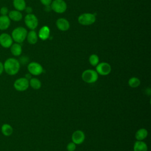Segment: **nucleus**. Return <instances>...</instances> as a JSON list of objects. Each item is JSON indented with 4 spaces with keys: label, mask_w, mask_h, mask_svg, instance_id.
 <instances>
[{
    "label": "nucleus",
    "mask_w": 151,
    "mask_h": 151,
    "mask_svg": "<svg viewBox=\"0 0 151 151\" xmlns=\"http://www.w3.org/2000/svg\"><path fill=\"white\" fill-rule=\"evenodd\" d=\"M3 65L4 71L9 76L16 75L19 72L21 67L19 61L13 57L7 58Z\"/></svg>",
    "instance_id": "1"
},
{
    "label": "nucleus",
    "mask_w": 151,
    "mask_h": 151,
    "mask_svg": "<svg viewBox=\"0 0 151 151\" xmlns=\"http://www.w3.org/2000/svg\"><path fill=\"white\" fill-rule=\"evenodd\" d=\"M28 31L23 27H18L14 28L11 32V37L15 42L21 44L23 42L27 37Z\"/></svg>",
    "instance_id": "2"
},
{
    "label": "nucleus",
    "mask_w": 151,
    "mask_h": 151,
    "mask_svg": "<svg viewBox=\"0 0 151 151\" xmlns=\"http://www.w3.org/2000/svg\"><path fill=\"white\" fill-rule=\"evenodd\" d=\"M82 80L87 83L92 84L96 83L99 78V74L96 70L87 69L84 70L81 74Z\"/></svg>",
    "instance_id": "3"
},
{
    "label": "nucleus",
    "mask_w": 151,
    "mask_h": 151,
    "mask_svg": "<svg viewBox=\"0 0 151 151\" xmlns=\"http://www.w3.org/2000/svg\"><path fill=\"white\" fill-rule=\"evenodd\" d=\"M96 18L94 14L91 13H83L80 15L78 17V22L80 25L84 26H88L92 25L96 22Z\"/></svg>",
    "instance_id": "4"
},
{
    "label": "nucleus",
    "mask_w": 151,
    "mask_h": 151,
    "mask_svg": "<svg viewBox=\"0 0 151 151\" xmlns=\"http://www.w3.org/2000/svg\"><path fill=\"white\" fill-rule=\"evenodd\" d=\"M14 88L18 91H24L29 87V80L24 77H20L15 80L13 84Z\"/></svg>",
    "instance_id": "5"
},
{
    "label": "nucleus",
    "mask_w": 151,
    "mask_h": 151,
    "mask_svg": "<svg viewBox=\"0 0 151 151\" xmlns=\"http://www.w3.org/2000/svg\"><path fill=\"white\" fill-rule=\"evenodd\" d=\"M50 5L51 9L58 14L64 13L67 8V5L64 0H53Z\"/></svg>",
    "instance_id": "6"
},
{
    "label": "nucleus",
    "mask_w": 151,
    "mask_h": 151,
    "mask_svg": "<svg viewBox=\"0 0 151 151\" xmlns=\"http://www.w3.org/2000/svg\"><path fill=\"white\" fill-rule=\"evenodd\" d=\"M24 22L27 27L31 30H34L38 25V18L33 14H27L24 17Z\"/></svg>",
    "instance_id": "7"
},
{
    "label": "nucleus",
    "mask_w": 151,
    "mask_h": 151,
    "mask_svg": "<svg viewBox=\"0 0 151 151\" xmlns=\"http://www.w3.org/2000/svg\"><path fill=\"white\" fill-rule=\"evenodd\" d=\"M27 70L32 76H40L43 73V67L38 63L32 61L29 63L27 65Z\"/></svg>",
    "instance_id": "8"
},
{
    "label": "nucleus",
    "mask_w": 151,
    "mask_h": 151,
    "mask_svg": "<svg viewBox=\"0 0 151 151\" xmlns=\"http://www.w3.org/2000/svg\"><path fill=\"white\" fill-rule=\"evenodd\" d=\"M111 70V65L106 62L99 63L96 66V71L99 75L107 76L109 75Z\"/></svg>",
    "instance_id": "9"
},
{
    "label": "nucleus",
    "mask_w": 151,
    "mask_h": 151,
    "mask_svg": "<svg viewBox=\"0 0 151 151\" xmlns=\"http://www.w3.org/2000/svg\"><path fill=\"white\" fill-rule=\"evenodd\" d=\"M13 40L11 35L4 32L0 34V45L4 48H9L13 44Z\"/></svg>",
    "instance_id": "10"
},
{
    "label": "nucleus",
    "mask_w": 151,
    "mask_h": 151,
    "mask_svg": "<svg viewBox=\"0 0 151 151\" xmlns=\"http://www.w3.org/2000/svg\"><path fill=\"white\" fill-rule=\"evenodd\" d=\"M85 137L84 133L80 130L74 131L71 136L72 142L76 145H80L83 143L85 140Z\"/></svg>",
    "instance_id": "11"
},
{
    "label": "nucleus",
    "mask_w": 151,
    "mask_h": 151,
    "mask_svg": "<svg viewBox=\"0 0 151 151\" xmlns=\"http://www.w3.org/2000/svg\"><path fill=\"white\" fill-rule=\"evenodd\" d=\"M56 26L57 28L61 31H66L69 29L70 24L69 21L64 18H60L56 21Z\"/></svg>",
    "instance_id": "12"
},
{
    "label": "nucleus",
    "mask_w": 151,
    "mask_h": 151,
    "mask_svg": "<svg viewBox=\"0 0 151 151\" xmlns=\"http://www.w3.org/2000/svg\"><path fill=\"white\" fill-rule=\"evenodd\" d=\"M50 28L46 25L42 27L40 29L38 33V38L42 41H45L47 39H48V38L50 37Z\"/></svg>",
    "instance_id": "13"
},
{
    "label": "nucleus",
    "mask_w": 151,
    "mask_h": 151,
    "mask_svg": "<svg viewBox=\"0 0 151 151\" xmlns=\"http://www.w3.org/2000/svg\"><path fill=\"white\" fill-rule=\"evenodd\" d=\"M11 24V19L8 15L0 16V30L4 31L7 29Z\"/></svg>",
    "instance_id": "14"
},
{
    "label": "nucleus",
    "mask_w": 151,
    "mask_h": 151,
    "mask_svg": "<svg viewBox=\"0 0 151 151\" xmlns=\"http://www.w3.org/2000/svg\"><path fill=\"white\" fill-rule=\"evenodd\" d=\"M8 16L11 19V21L12 20L15 22L20 21L22 19V14L21 12V11H19L16 9L9 11Z\"/></svg>",
    "instance_id": "15"
},
{
    "label": "nucleus",
    "mask_w": 151,
    "mask_h": 151,
    "mask_svg": "<svg viewBox=\"0 0 151 151\" xmlns=\"http://www.w3.org/2000/svg\"><path fill=\"white\" fill-rule=\"evenodd\" d=\"M10 51L11 53L15 57H18L21 55L22 52V46L20 44L15 42L13 43L10 47Z\"/></svg>",
    "instance_id": "16"
},
{
    "label": "nucleus",
    "mask_w": 151,
    "mask_h": 151,
    "mask_svg": "<svg viewBox=\"0 0 151 151\" xmlns=\"http://www.w3.org/2000/svg\"><path fill=\"white\" fill-rule=\"evenodd\" d=\"M26 39L29 44L32 45L35 44L38 40V34L34 30H31L27 33Z\"/></svg>",
    "instance_id": "17"
},
{
    "label": "nucleus",
    "mask_w": 151,
    "mask_h": 151,
    "mask_svg": "<svg viewBox=\"0 0 151 151\" xmlns=\"http://www.w3.org/2000/svg\"><path fill=\"white\" fill-rule=\"evenodd\" d=\"M1 131L4 136L8 137L12 134L14 129L11 124L8 123H4L1 127Z\"/></svg>",
    "instance_id": "18"
},
{
    "label": "nucleus",
    "mask_w": 151,
    "mask_h": 151,
    "mask_svg": "<svg viewBox=\"0 0 151 151\" xmlns=\"http://www.w3.org/2000/svg\"><path fill=\"white\" fill-rule=\"evenodd\" d=\"M147 144L143 140H136L133 145V151H147Z\"/></svg>",
    "instance_id": "19"
},
{
    "label": "nucleus",
    "mask_w": 151,
    "mask_h": 151,
    "mask_svg": "<svg viewBox=\"0 0 151 151\" xmlns=\"http://www.w3.org/2000/svg\"><path fill=\"white\" fill-rule=\"evenodd\" d=\"M148 135L147 130L145 128L139 129L135 133V138L137 140H143Z\"/></svg>",
    "instance_id": "20"
},
{
    "label": "nucleus",
    "mask_w": 151,
    "mask_h": 151,
    "mask_svg": "<svg viewBox=\"0 0 151 151\" xmlns=\"http://www.w3.org/2000/svg\"><path fill=\"white\" fill-rule=\"evenodd\" d=\"M12 4L14 8L19 11H24L26 7L25 0H13Z\"/></svg>",
    "instance_id": "21"
},
{
    "label": "nucleus",
    "mask_w": 151,
    "mask_h": 151,
    "mask_svg": "<svg viewBox=\"0 0 151 151\" xmlns=\"http://www.w3.org/2000/svg\"><path fill=\"white\" fill-rule=\"evenodd\" d=\"M29 84L34 90H38L41 87V82L39 79L35 77H32L29 80Z\"/></svg>",
    "instance_id": "22"
},
{
    "label": "nucleus",
    "mask_w": 151,
    "mask_h": 151,
    "mask_svg": "<svg viewBox=\"0 0 151 151\" xmlns=\"http://www.w3.org/2000/svg\"><path fill=\"white\" fill-rule=\"evenodd\" d=\"M128 84L132 88H137L140 84V80L136 77H132L129 79Z\"/></svg>",
    "instance_id": "23"
},
{
    "label": "nucleus",
    "mask_w": 151,
    "mask_h": 151,
    "mask_svg": "<svg viewBox=\"0 0 151 151\" xmlns=\"http://www.w3.org/2000/svg\"><path fill=\"white\" fill-rule=\"evenodd\" d=\"M88 61L92 66L96 67L99 63V57L97 54H91L89 57Z\"/></svg>",
    "instance_id": "24"
},
{
    "label": "nucleus",
    "mask_w": 151,
    "mask_h": 151,
    "mask_svg": "<svg viewBox=\"0 0 151 151\" xmlns=\"http://www.w3.org/2000/svg\"><path fill=\"white\" fill-rule=\"evenodd\" d=\"M76 149V145L73 142H70L67 145V150L68 151H74Z\"/></svg>",
    "instance_id": "25"
},
{
    "label": "nucleus",
    "mask_w": 151,
    "mask_h": 151,
    "mask_svg": "<svg viewBox=\"0 0 151 151\" xmlns=\"http://www.w3.org/2000/svg\"><path fill=\"white\" fill-rule=\"evenodd\" d=\"M9 12L8 8L6 6H2L0 9L1 15H8Z\"/></svg>",
    "instance_id": "26"
},
{
    "label": "nucleus",
    "mask_w": 151,
    "mask_h": 151,
    "mask_svg": "<svg viewBox=\"0 0 151 151\" xmlns=\"http://www.w3.org/2000/svg\"><path fill=\"white\" fill-rule=\"evenodd\" d=\"M52 0H40L41 3L44 5V6H47V5H50L51 2H52Z\"/></svg>",
    "instance_id": "27"
},
{
    "label": "nucleus",
    "mask_w": 151,
    "mask_h": 151,
    "mask_svg": "<svg viewBox=\"0 0 151 151\" xmlns=\"http://www.w3.org/2000/svg\"><path fill=\"white\" fill-rule=\"evenodd\" d=\"M24 10H25V11L26 12V13H27V14H32V8H31V7H30V6H26Z\"/></svg>",
    "instance_id": "28"
},
{
    "label": "nucleus",
    "mask_w": 151,
    "mask_h": 151,
    "mask_svg": "<svg viewBox=\"0 0 151 151\" xmlns=\"http://www.w3.org/2000/svg\"><path fill=\"white\" fill-rule=\"evenodd\" d=\"M4 65H3V63L0 61V76L2 75V74L4 72Z\"/></svg>",
    "instance_id": "29"
},
{
    "label": "nucleus",
    "mask_w": 151,
    "mask_h": 151,
    "mask_svg": "<svg viewBox=\"0 0 151 151\" xmlns=\"http://www.w3.org/2000/svg\"><path fill=\"white\" fill-rule=\"evenodd\" d=\"M45 10L47 12L50 11L51 10V5H47V6H45Z\"/></svg>",
    "instance_id": "30"
},
{
    "label": "nucleus",
    "mask_w": 151,
    "mask_h": 151,
    "mask_svg": "<svg viewBox=\"0 0 151 151\" xmlns=\"http://www.w3.org/2000/svg\"><path fill=\"white\" fill-rule=\"evenodd\" d=\"M32 75L30 74V73H28V74H27L26 75H25V78H27L28 80H29V79H31V78H32Z\"/></svg>",
    "instance_id": "31"
}]
</instances>
